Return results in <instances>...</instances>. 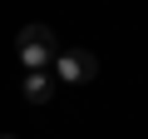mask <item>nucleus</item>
<instances>
[{"label": "nucleus", "instance_id": "f257e3e1", "mask_svg": "<svg viewBox=\"0 0 148 139\" xmlns=\"http://www.w3.org/2000/svg\"><path fill=\"white\" fill-rule=\"evenodd\" d=\"M54 50H59V40L45 25H25L20 30V60H25V70H45L54 60Z\"/></svg>", "mask_w": 148, "mask_h": 139}, {"label": "nucleus", "instance_id": "f03ea898", "mask_svg": "<svg viewBox=\"0 0 148 139\" xmlns=\"http://www.w3.org/2000/svg\"><path fill=\"white\" fill-rule=\"evenodd\" d=\"M54 65H59V80H64V85H84V80H94V55L79 50V45L54 50Z\"/></svg>", "mask_w": 148, "mask_h": 139}, {"label": "nucleus", "instance_id": "7ed1b4c3", "mask_svg": "<svg viewBox=\"0 0 148 139\" xmlns=\"http://www.w3.org/2000/svg\"><path fill=\"white\" fill-rule=\"evenodd\" d=\"M20 90H25V99H30V104H45V99L54 95V80L45 75V70H30V75L20 80Z\"/></svg>", "mask_w": 148, "mask_h": 139}, {"label": "nucleus", "instance_id": "20e7f679", "mask_svg": "<svg viewBox=\"0 0 148 139\" xmlns=\"http://www.w3.org/2000/svg\"><path fill=\"white\" fill-rule=\"evenodd\" d=\"M0 139H10V134H0Z\"/></svg>", "mask_w": 148, "mask_h": 139}]
</instances>
